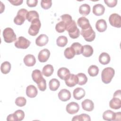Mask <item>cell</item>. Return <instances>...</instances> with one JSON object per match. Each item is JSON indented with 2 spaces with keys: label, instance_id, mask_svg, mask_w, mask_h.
<instances>
[{
  "label": "cell",
  "instance_id": "29",
  "mask_svg": "<svg viewBox=\"0 0 121 121\" xmlns=\"http://www.w3.org/2000/svg\"><path fill=\"white\" fill-rule=\"evenodd\" d=\"M115 116V112L111 110H106L103 114V119L106 121H113Z\"/></svg>",
  "mask_w": 121,
  "mask_h": 121
},
{
  "label": "cell",
  "instance_id": "8",
  "mask_svg": "<svg viewBox=\"0 0 121 121\" xmlns=\"http://www.w3.org/2000/svg\"><path fill=\"white\" fill-rule=\"evenodd\" d=\"M109 21L112 26L117 28L121 26V17L117 13L112 14L109 17Z\"/></svg>",
  "mask_w": 121,
  "mask_h": 121
},
{
  "label": "cell",
  "instance_id": "39",
  "mask_svg": "<svg viewBox=\"0 0 121 121\" xmlns=\"http://www.w3.org/2000/svg\"><path fill=\"white\" fill-rule=\"evenodd\" d=\"M60 17L62 21H63L66 24V27L69 26L73 20H72L71 16L69 14H63Z\"/></svg>",
  "mask_w": 121,
  "mask_h": 121
},
{
  "label": "cell",
  "instance_id": "11",
  "mask_svg": "<svg viewBox=\"0 0 121 121\" xmlns=\"http://www.w3.org/2000/svg\"><path fill=\"white\" fill-rule=\"evenodd\" d=\"M50 56V52L47 49H43L40 51L38 55V59L41 62H46Z\"/></svg>",
  "mask_w": 121,
  "mask_h": 121
},
{
  "label": "cell",
  "instance_id": "46",
  "mask_svg": "<svg viewBox=\"0 0 121 121\" xmlns=\"http://www.w3.org/2000/svg\"><path fill=\"white\" fill-rule=\"evenodd\" d=\"M9 2H10L12 5L14 6L20 5L23 2V0H9Z\"/></svg>",
  "mask_w": 121,
  "mask_h": 121
},
{
  "label": "cell",
  "instance_id": "12",
  "mask_svg": "<svg viewBox=\"0 0 121 121\" xmlns=\"http://www.w3.org/2000/svg\"><path fill=\"white\" fill-rule=\"evenodd\" d=\"M58 97L61 101L66 102L70 99L71 93L69 90L66 89H62L59 92Z\"/></svg>",
  "mask_w": 121,
  "mask_h": 121
},
{
  "label": "cell",
  "instance_id": "47",
  "mask_svg": "<svg viewBox=\"0 0 121 121\" xmlns=\"http://www.w3.org/2000/svg\"><path fill=\"white\" fill-rule=\"evenodd\" d=\"M121 112H115V116L113 121H121Z\"/></svg>",
  "mask_w": 121,
  "mask_h": 121
},
{
  "label": "cell",
  "instance_id": "28",
  "mask_svg": "<svg viewBox=\"0 0 121 121\" xmlns=\"http://www.w3.org/2000/svg\"><path fill=\"white\" fill-rule=\"evenodd\" d=\"M60 85V81L56 78H52L50 80L49 83V88L51 90L55 91L57 90Z\"/></svg>",
  "mask_w": 121,
  "mask_h": 121
},
{
  "label": "cell",
  "instance_id": "36",
  "mask_svg": "<svg viewBox=\"0 0 121 121\" xmlns=\"http://www.w3.org/2000/svg\"><path fill=\"white\" fill-rule=\"evenodd\" d=\"M78 78V83L79 85L82 86L86 84L87 81V78L86 76L83 73H79L77 75Z\"/></svg>",
  "mask_w": 121,
  "mask_h": 121
},
{
  "label": "cell",
  "instance_id": "43",
  "mask_svg": "<svg viewBox=\"0 0 121 121\" xmlns=\"http://www.w3.org/2000/svg\"><path fill=\"white\" fill-rule=\"evenodd\" d=\"M104 2L107 5V6L110 8L115 7L117 4V0H104Z\"/></svg>",
  "mask_w": 121,
  "mask_h": 121
},
{
  "label": "cell",
  "instance_id": "4",
  "mask_svg": "<svg viewBox=\"0 0 121 121\" xmlns=\"http://www.w3.org/2000/svg\"><path fill=\"white\" fill-rule=\"evenodd\" d=\"M41 24L39 18H36L31 22L30 26L28 29V34L32 36L36 35L39 32Z\"/></svg>",
  "mask_w": 121,
  "mask_h": 121
},
{
  "label": "cell",
  "instance_id": "48",
  "mask_svg": "<svg viewBox=\"0 0 121 121\" xmlns=\"http://www.w3.org/2000/svg\"><path fill=\"white\" fill-rule=\"evenodd\" d=\"M113 97H118L119 98H121V90H117L113 94Z\"/></svg>",
  "mask_w": 121,
  "mask_h": 121
},
{
  "label": "cell",
  "instance_id": "32",
  "mask_svg": "<svg viewBox=\"0 0 121 121\" xmlns=\"http://www.w3.org/2000/svg\"><path fill=\"white\" fill-rule=\"evenodd\" d=\"M13 114L15 121H21L23 120L25 117V112L21 110H17Z\"/></svg>",
  "mask_w": 121,
  "mask_h": 121
},
{
  "label": "cell",
  "instance_id": "30",
  "mask_svg": "<svg viewBox=\"0 0 121 121\" xmlns=\"http://www.w3.org/2000/svg\"><path fill=\"white\" fill-rule=\"evenodd\" d=\"M39 14L35 10H31L28 11L26 16V19L30 22L36 18H39Z\"/></svg>",
  "mask_w": 121,
  "mask_h": 121
},
{
  "label": "cell",
  "instance_id": "15",
  "mask_svg": "<svg viewBox=\"0 0 121 121\" xmlns=\"http://www.w3.org/2000/svg\"><path fill=\"white\" fill-rule=\"evenodd\" d=\"M38 93V91L36 87L32 85H29L26 88V95L30 98L35 97Z\"/></svg>",
  "mask_w": 121,
  "mask_h": 121
},
{
  "label": "cell",
  "instance_id": "34",
  "mask_svg": "<svg viewBox=\"0 0 121 121\" xmlns=\"http://www.w3.org/2000/svg\"><path fill=\"white\" fill-rule=\"evenodd\" d=\"M70 47L74 50L76 55H79L82 53L83 46L79 43H74L71 44Z\"/></svg>",
  "mask_w": 121,
  "mask_h": 121
},
{
  "label": "cell",
  "instance_id": "42",
  "mask_svg": "<svg viewBox=\"0 0 121 121\" xmlns=\"http://www.w3.org/2000/svg\"><path fill=\"white\" fill-rule=\"evenodd\" d=\"M39 89L42 91H44L46 89V80L43 78V80L38 84H37Z\"/></svg>",
  "mask_w": 121,
  "mask_h": 121
},
{
  "label": "cell",
  "instance_id": "1",
  "mask_svg": "<svg viewBox=\"0 0 121 121\" xmlns=\"http://www.w3.org/2000/svg\"><path fill=\"white\" fill-rule=\"evenodd\" d=\"M115 74L114 69L111 67L104 68L101 73V79L105 84H108L111 82Z\"/></svg>",
  "mask_w": 121,
  "mask_h": 121
},
{
  "label": "cell",
  "instance_id": "22",
  "mask_svg": "<svg viewBox=\"0 0 121 121\" xmlns=\"http://www.w3.org/2000/svg\"><path fill=\"white\" fill-rule=\"evenodd\" d=\"M105 11L104 7L101 4L95 5L93 7V13L95 16H101L104 14Z\"/></svg>",
  "mask_w": 121,
  "mask_h": 121
},
{
  "label": "cell",
  "instance_id": "33",
  "mask_svg": "<svg viewBox=\"0 0 121 121\" xmlns=\"http://www.w3.org/2000/svg\"><path fill=\"white\" fill-rule=\"evenodd\" d=\"M68 43V39L66 36L61 35L59 36L56 40L57 45L59 47H64Z\"/></svg>",
  "mask_w": 121,
  "mask_h": 121
},
{
  "label": "cell",
  "instance_id": "5",
  "mask_svg": "<svg viewBox=\"0 0 121 121\" xmlns=\"http://www.w3.org/2000/svg\"><path fill=\"white\" fill-rule=\"evenodd\" d=\"M81 35L87 42L93 41L95 37V33L91 26L85 29H81Z\"/></svg>",
  "mask_w": 121,
  "mask_h": 121
},
{
  "label": "cell",
  "instance_id": "37",
  "mask_svg": "<svg viewBox=\"0 0 121 121\" xmlns=\"http://www.w3.org/2000/svg\"><path fill=\"white\" fill-rule=\"evenodd\" d=\"M88 73L91 77H95L99 73V69L96 65H91L88 69Z\"/></svg>",
  "mask_w": 121,
  "mask_h": 121
},
{
  "label": "cell",
  "instance_id": "40",
  "mask_svg": "<svg viewBox=\"0 0 121 121\" xmlns=\"http://www.w3.org/2000/svg\"><path fill=\"white\" fill-rule=\"evenodd\" d=\"M26 100L24 97L19 96L16 98L15 100L16 104L19 107H22L26 105Z\"/></svg>",
  "mask_w": 121,
  "mask_h": 121
},
{
  "label": "cell",
  "instance_id": "31",
  "mask_svg": "<svg viewBox=\"0 0 121 121\" xmlns=\"http://www.w3.org/2000/svg\"><path fill=\"white\" fill-rule=\"evenodd\" d=\"M11 69V64L7 61L3 62L0 66V70L1 72L4 74H7L9 73Z\"/></svg>",
  "mask_w": 121,
  "mask_h": 121
},
{
  "label": "cell",
  "instance_id": "23",
  "mask_svg": "<svg viewBox=\"0 0 121 121\" xmlns=\"http://www.w3.org/2000/svg\"><path fill=\"white\" fill-rule=\"evenodd\" d=\"M109 106L111 108L115 110L120 109L121 107V99L118 97H113L109 102Z\"/></svg>",
  "mask_w": 121,
  "mask_h": 121
},
{
  "label": "cell",
  "instance_id": "6",
  "mask_svg": "<svg viewBox=\"0 0 121 121\" xmlns=\"http://www.w3.org/2000/svg\"><path fill=\"white\" fill-rule=\"evenodd\" d=\"M27 12L28 11L25 9H19L17 13V16L14 19L15 24L17 25H22L26 19V16Z\"/></svg>",
  "mask_w": 121,
  "mask_h": 121
},
{
  "label": "cell",
  "instance_id": "21",
  "mask_svg": "<svg viewBox=\"0 0 121 121\" xmlns=\"http://www.w3.org/2000/svg\"><path fill=\"white\" fill-rule=\"evenodd\" d=\"M32 78L34 82L37 84L39 83L43 78L42 72L39 69H35L32 73Z\"/></svg>",
  "mask_w": 121,
  "mask_h": 121
},
{
  "label": "cell",
  "instance_id": "45",
  "mask_svg": "<svg viewBox=\"0 0 121 121\" xmlns=\"http://www.w3.org/2000/svg\"><path fill=\"white\" fill-rule=\"evenodd\" d=\"M38 3L37 0H27L26 1V4L29 7H35Z\"/></svg>",
  "mask_w": 121,
  "mask_h": 121
},
{
  "label": "cell",
  "instance_id": "38",
  "mask_svg": "<svg viewBox=\"0 0 121 121\" xmlns=\"http://www.w3.org/2000/svg\"><path fill=\"white\" fill-rule=\"evenodd\" d=\"M66 29V26L65 23L61 21L58 22L55 26V29L58 33H62L65 31Z\"/></svg>",
  "mask_w": 121,
  "mask_h": 121
},
{
  "label": "cell",
  "instance_id": "24",
  "mask_svg": "<svg viewBox=\"0 0 121 121\" xmlns=\"http://www.w3.org/2000/svg\"><path fill=\"white\" fill-rule=\"evenodd\" d=\"M93 53V49L91 45H85L83 46L82 54L86 57H90Z\"/></svg>",
  "mask_w": 121,
  "mask_h": 121
},
{
  "label": "cell",
  "instance_id": "19",
  "mask_svg": "<svg viewBox=\"0 0 121 121\" xmlns=\"http://www.w3.org/2000/svg\"><path fill=\"white\" fill-rule=\"evenodd\" d=\"M107 24L105 20L101 19L97 21L95 24V28L99 32H104L107 28Z\"/></svg>",
  "mask_w": 121,
  "mask_h": 121
},
{
  "label": "cell",
  "instance_id": "18",
  "mask_svg": "<svg viewBox=\"0 0 121 121\" xmlns=\"http://www.w3.org/2000/svg\"><path fill=\"white\" fill-rule=\"evenodd\" d=\"M85 91L83 88L81 87H77L73 91V97L75 99L80 100L85 96Z\"/></svg>",
  "mask_w": 121,
  "mask_h": 121
},
{
  "label": "cell",
  "instance_id": "49",
  "mask_svg": "<svg viewBox=\"0 0 121 121\" xmlns=\"http://www.w3.org/2000/svg\"><path fill=\"white\" fill-rule=\"evenodd\" d=\"M7 121H15L14 116H13V114H11L9 115L7 118Z\"/></svg>",
  "mask_w": 121,
  "mask_h": 121
},
{
  "label": "cell",
  "instance_id": "41",
  "mask_svg": "<svg viewBox=\"0 0 121 121\" xmlns=\"http://www.w3.org/2000/svg\"><path fill=\"white\" fill-rule=\"evenodd\" d=\"M52 5V1L51 0H42L41 1V6L42 8L44 9H50Z\"/></svg>",
  "mask_w": 121,
  "mask_h": 121
},
{
  "label": "cell",
  "instance_id": "20",
  "mask_svg": "<svg viewBox=\"0 0 121 121\" xmlns=\"http://www.w3.org/2000/svg\"><path fill=\"white\" fill-rule=\"evenodd\" d=\"M70 74L69 69L65 67L60 68L57 71V75L62 80H65Z\"/></svg>",
  "mask_w": 121,
  "mask_h": 121
},
{
  "label": "cell",
  "instance_id": "16",
  "mask_svg": "<svg viewBox=\"0 0 121 121\" xmlns=\"http://www.w3.org/2000/svg\"><path fill=\"white\" fill-rule=\"evenodd\" d=\"M25 64L28 67L33 66L36 62L35 57L32 55L28 54L26 55L23 59Z\"/></svg>",
  "mask_w": 121,
  "mask_h": 121
},
{
  "label": "cell",
  "instance_id": "14",
  "mask_svg": "<svg viewBox=\"0 0 121 121\" xmlns=\"http://www.w3.org/2000/svg\"><path fill=\"white\" fill-rule=\"evenodd\" d=\"M48 37L45 34H41L35 40V43L39 46L45 45L48 42Z\"/></svg>",
  "mask_w": 121,
  "mask_h": 121
},
{
  "label": "cell",
  "instance_id": "9",
  "mask_svg": "<svg viewBox=\"0 0 121 121\" xmlns=\"http://www.w3.org/2000/svg\"><path fill=\"white\" fill-rule=\"evenodd\" d=\"M66 109L68 113L73 114L78 112L79 110V106L78 103L72 102L67 105Z\"/></svg>",
  "mask_w": 121,
  "mask_h": 121
},
{
  "label": "cell",
  "instance_id": "10",
  "mask_svg": "<svg viewBox=\"0 0 121 121\" xmlns=\"http://www.w3.org/2000/svg\"><path fill=\"white\" fill-rule=\"evenodd\" d=\"M66 85L69 87H73L78 83V78L77 75L70 74L68 78L65 80Z\"/></svg>",
  "mask_w": 121,
  "mask_h": 121
},
{
  "label": "cell",
  "instance_id": "13",
  "mask_svg": "<svg viewBox=\"0 0 121 121\" xmlns=\"http://www.w3.org/2000/svg\"><path fill=\"white\" fill-rule=\"evenodd\" d=\"M82 107L83 110L86 111L90 112L93 111L94 108V104L93 101L90 99H86L82 101L81 103Z\"/></svg>",
  "mask_w": 121,
  "mask_h": 121
},
{
  "label": "cell",
  "instance_id": "7",
  "mask_svg": "<svg viewBox=\"0 0 121 121\" xmlns=\"http://www.w3.org/2000/svg\"><path fill=\"white\" fill-rule=\"evenodd\" d=\"M30 44V42L23 36H19L15 42L14 45L16 47L19 49H26Z\"/></svg>",
  "mask_w": 121,
  "mask_h": 121
},
{
  "label": "cell",
  "instance_id": "17",
  "mask_svg": "<svg viewBox=\"0 0 121 121\" xmlns=\"http://www.w3.org/2000/svg\"><path fill=\"white\" fill-rule=\"evenodd\" d=\"M77 23L82 29H86L91 26L88 19L84 17H79L77 21Z\"/></svg>",
  "mask_w": 121,
  "mask_h": 121
},
{
  "label": "cell",
  "instance_id": "3",
  "mask_svg": "<svg viewBox=\"0 0 121 121\" xmlns=\"http://www.w3.org/2000/svg\"><path fill=\"white\" fill-rule=\"evenodd\" d=\"M66 30L68 32L70 37L72 39L77 38L80 35L79 30L74 20H73L72 23L66 27Z\"/></svg>",
  "mask_w": 121,
  "mask_h": 121
},
{
  "label": "cell",
  "instance_id": "2",
  "mask_svg": "<svg viewBox=\"0 0 121 121\" xmlns=\"http://www.w3.org/2000/svg\"><path fill=\"white\" fill-rule=\"evenodd\" d=\"M3 36L4 41L7 43H11L15 41L17 39L16 35L13 29L10 27H7L4 29Z\"/></svg>",
  "mask_w": 121,
  "mask_h": 121
},
{
  "label": "cell",
  "instance_id": "25",
  "mask_svg": "<svg viewBox=\"0 0 121 121\" xmlns=\"http://www.w3.org/2000/svg\"><path fill=\"white\" fill-rule=\"evenodd\" d=\"M111 60L110 55L106 52H102L99 57V61L100 63L103 65H106L108 64Z\"/></svg>",
  "mask_w": 121,
  "mask_h": 121
},
{
  "label": "cell",
  "instance_id": "44",
  "mask_svg": "<svg viewBox=\"0 0 121 121\" xmlns=\"http://www.w3.org/2000/svg\"><path fill=\"white\" fill-rule=\"evenodd\" d=\"M79 116V121H91V118L88 114L83 113L80 115H78Z\"/></svg>",
  "mask_w": 121,
  "mask_h": 121
},
{
  "label": "cell",
  "instance_id": "27",
  "mask_svg": "<svg viewBox=\"0 0 121 121\" xmlns=\"http://www.w3.org/2000/svg\"><path fill=\"white\" fill-rule=\"evenodd\" d=\"M90 12V6L86 3L81 5L79 8V12L83 16L88 15Z\"/></svg>",
  "mask_w": 121,
  "mask_h": 121
},
{
  "label": "cell",
  "instance_id": "35",
  "mask_svg": "<svg viewBox=\"0 0 121 121\" xmlns=\"http://www.w3.org/2000/svg\"><path fill=\"white\" fill-rule=\"evenodd\" d=\"M64 54L65 57L68 59H71L73 58L76 55L74 50L71 47H68L65 50Z\"/></svg>",
  "mask_w": 121,
  "mask_h": 121
},
{
  "label": "cell",
  "instance_id": "26",
  "mask_svg": "<svg viewBox=\"0 0 121 121\" xmlns=\"http://www.w3.org/2000/svg\"><path fill=\"white\" fill-rule=\"evenodd\" d=\"M53 71V66L51 64H47L43 67L42 73L45 77H50L52 74Z\"/></svg>",
  "mask_w": 121,
  "mask_h": 121
}]
</instances>
